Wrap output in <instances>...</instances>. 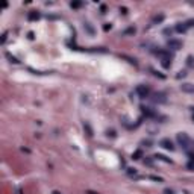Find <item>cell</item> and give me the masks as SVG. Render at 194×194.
<instances>
[{
	"mask_svg": "<svg viewBox=\"0 0 194 194\" xmlns=\"http://www.w3.org/2000/svg\"><path fill=\"white\" fill-rule=\"evenodd\" d=\"M181 90L185 92H193L194 94V85H191V83H182V85H181Z\"/></svg>",
	"mask_w": 194,
	"mask_h": 194,
	"instance_id": "cell-5",
	"label": "cell"
},
{
	"mask_svg": "<svg viewBox=\"0 0 194 194\" xmlns=\"http://www.w3.org/2000/svg\"><path fill=\"white\" fill-rule=\"evenodd\" d=\"M6 56H8V58H9V59H11V62H14V64H18V61H17V58L11 56V55H9V53H6Z\"/></svg>",
	"mask_w": 194,
	"mask_h": 194,
	"instance_id": "cell-7",
	"label": "cell"
},
{
	"mask_svg": "<svg viewBox=\"0 0 194 194\" xmlns=\"http://www.w3.org/2000/svg\"><path fill=\"white\" fill-rule=\"evenodd\" d=\"M188 65L191 67V65H194V62H193V58H188Z\"/></svg>",
	"mask_w": 194,
	"mask_h": 194,
	"instance_id": "cell-8",
	"label": "cell"
},
{
	"mask_svg": "<svg viewBox=\"0 0 194 194\" xmlns=\"http://www.w3.org/2000/svg\"><path fill=\"white\" fill-rule=\"evenodd\" d=\"M193 118H194V108H193Z\"/></svg>",
	"mask_w": 194,
	"mask_h": 194,
	"instance_id": "cell-10",
	"label": "cell"
},
{
	"mask_svg": "<svg viewBox=\"0 0 194 194\" xmlns=\"http://www.w3.org/2000/svg\"><path fill=\"white\" fill-rule=\"evenodd\" d=\"M135 91H137L138 94H140V97H147L149 92H150V90H149L147 87H144V85H138Z\"/></svg>",
	"mask_w": 194,
	"mask_h": 194,
	"instance_id": "cell-2",
	"label": "cell"
},
{
	"mask_svg": "<svg viewBox=\"0 0 194 194\" xmlns=\"http://www.w3.org/2000/svg\"><path fill=\"white\" fill-rule=\"evenodd\" d=\"M168 47L173 49V50H179V49L182 47V43L177 41V40H170V41H168Z\"/></svg>",
	"mask_w": 194,
	"mask_h": 194,
	"instance_id": "cell-4",
	"label": "cell"
},
{
	"mask_svg": "<svg viewBox=\"0 0 194 194\" xmlns=\"http://www.w3.org/2000/svg\"><path fill=\"white\" fill-rule=\"evenodd\" d=\"M83 27H85V29H87L90 34H94V29H92L91 26H90V23H83Z\"/></svg>",
	"mask_w": 194,
	"mask_h": 194,
	"instance_id": "cell-6",
	"label": "cell"
},
{
	"mask_svg": "<svg viewBox=\"0 0 194 194\" xmlns=\"http://www.w3.org/2000/svg\"><path fill=\"white\" fill-rule=\"evenodd\" d=\"M177 143H179V146H182L185 150L190 149V146H191V140L188 138L187 134H177Z\"/></svg>",
	"mask_w": 194,
	"mask_h": 194,
	"instance_id": "cell-1",
	"label": "cell"
},
{
	"mask_svg": "<svg viewBox=\"0 0 194 194\" xmlns=\"http://www.w3.org/2000/svg\"><path fill=\"white\" fill-rule=\"evenodd\" d=\"M53 194H59V193H58V191H55V193H53Z\"/></svg>",
	"mask_w": 194,
	"mask_h": 194,
	"instance_id": "cell-11",
	"label": "cell"
},
{
	"mask_svg": "<svg viewBox=\"0 0 194 194\" xmlns=\"http://www.w3.org/2000/svg\"><path fill=\"white\" fill-rule=\"evenodd\" d=\"M161 146L164 149H167V150H174V146H173V143H171L168 138H164V140H161V143H159Z\"/></svg>",
	"mask_w": 194,
	"mask_h": 194,
	"instance_id": "cell-3",
	"label": "cell"
},
{
	"mask_svg": "<svg viewBox=\"0 0 194 194\" xmlns=\"http://www.w3.org/2000/svg\"><path fill=\"white\" fill-rule=\"evenodd\" d=\"M164 193H165V194H174V191H173V190H168V188H167V190H165Z\"/></svg>",
	"mask_w": 194,
	"mask_h": 194,
	"instance_id": "cell-9",
	"label": "cell"
}]
</instances>
